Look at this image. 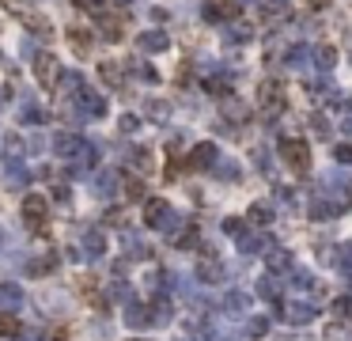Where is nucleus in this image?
<instances>
[{
  "label": "nucleus",
  "instance_id": "nucleus-7",
  "mask_svg": "<svg viewBox=\"0 0 352 341\" xmlns=\"http://www.w3.org/2000/svg\"><path fill=\"white\" fill-rule=\"evenodd\" d=\"M57 254H42V258H31L27 266H19L23 269V277H49V273H57Z\"/></svg>",
  "mask_w": 352,
  "mask_h": 341
},
{
  "label": "nucleus",
  "instance_id": "nucleus-3",
  "mask_svg": "<svg viewBox=\"0 0 352 341\" xmlns=\"http://www.w3.org/2000/svg\"><path fill=\"white\" fill-rule=\"evenodd\" d=\"M31 68H34V80H38L42 88H53V84L61 80V65H57V57L49 53V49H42V53H34Z\"/></svg>",
  "mask_w": 352,
  "mask_h": 341
},
{
  "label": "nucleus",
  "instance_id": "nucleus-18",
  "mask_svg": "<svg viewBox=\"0 0 352 341\" xmlns=\"http://www.w3.org/2000/svg\"><path fill=\"white\" fill-rule=\"evenodd\" d=\"M4 170H8V179H4V182H8L12 190H23L27 182H31V175H27L23 163H4Z\"/></svg>",
  "mask_w": 352,
  "mask_h": 341
},
{
  "label": "nucleus",
  "instance_id": "nucleus-12",
  "mask_svg": "<svg viewBox=\"0 0 352 341\" xmlns=\"http://www.w3.org/2000/svg\"><path fill=\"white\" fill-rule=\"evenodd\" d=\"M103 251H107V236H103V231H83V239H80L83 258H98Z\"/></svg>",
  "mask_w": 352,
  "mask_h": 341
},
{
  "label": "nucleus",
  "instance_id": "nucleus-33",
  "mask_svg": "<svg viewBox=\"0 0 352 341\" xmlns=\"http://www.w3.org/2000/svg\"><path fill=\"white\" fill-rule=\"evenodd\" d=\"M265 333H269V323H265V318H254V323H250V338H265Z\"/></svg>",
  "mask_w": 352,
  "mask_h": 341
},
{
  "label": "nucleus",
  "instance_id": "nucleus-41",
  "mask_svg": "<svg viewBox=\"0 0 352 341\" xmlns=\"http://www.w3.org/2000/svg\"><path fill=\"white\" fill-rule=\"evenodd\" d=\"M334 311H337V315H352V300H341Z\"/></svg>",
  "mask_w": 352,
  "mask_h": 341
},
{
  "label": "nucleus",
  "instance_id": "nucleus-20",
  "mask_svg": "<svg viewBox=\"0 0 352 341\" xmlns=\"http://www.w3.org/2000/svg\"><path fill=\"white\" fill-rule=\"evenodd\" d=\"M129 163L140 170V175H152V152H148V148H133V152H129Z\"/></svg>",
  "mask_w": 352,
  "mask_h": 341
},
{
  "label": "nucleus",
  "instance_id": "nucleus-34",
  "mask_svg": "<svg viewBox=\"0 0 352 341\" xmlns=\"http://www.w3.org/2000/svg\"><path fill=\"white\" fill-rule=\"evenodd\" d=\"M243 307H246V296L243 292H231L228 296V311H243Z\"/></svg>",
  "mask_w": 352,
  "mask_h": 341
},
{
  "label": "nucleus",
  "instance_id": "nucleus-16",
  "mask_svg": "<svg viewBox=\"0 0 352 341\" xmlns=\"http://www.w3.org/2000/svg\"><path fill=\"white\" fill-rule=\"evenodd\" d=\"M91 190H95L98 197H110L118 190V175H114V170H98L95 182H91Z\"/></svg>",
  "mask_w": 352,
  "mask_h": 341
},
{
  "label": "nucleus",
  "instance_id": "nucleus-28",
  "mask_svg": "<svg viewBox=\"0 0 352 341\" xmlns=\"http://www.w3.org/2000/svg\"><path fill=\"white\" fill-rule=\"evenodd\" d=\"M103 38H110V42L122 38V19H103Z\"/></svg>",
  "mask_w": 352,
  "mask_h": 341
},
{
  "label": "nucleus",
  "instance_id": "nucleus-9",
  "mask_svg": "<svg viewBox=\"0 0 352 341\" xmlns=\"http://www.w3.org/2000/svg\"><path fill=\"white\" fill-rule=\"evenodd\" d=\"M167 46H171V38H167L163 31H144V34L137 38V49H140V53H163Z\"/></svg>",
  "mask_w": 352,
  "mask_h": 341
},
{
  "label": "nucleus",
  "instance_id": "nucleus-26",
  "mask_svg": "<svg viewBox=\"0 0 352 341\" xmlns=\"http://www.w3.org/2000/svg\"><path fill=\"white\" fill-rule=\"evenodd\" d=\"M27 31L38 34V38H49V23L42 16H27Z\"/></svg>",
  "mask_w": 352,
  "mask_h": 341
},
{
  "label": "nucleus",
  "instance_id": "nucleus-40",
  "mask_svg": "<svg viewBox=\"0 0 352 341\" xmlns=\"http://www.w3.org/2000/svg\"><path fill=\"white\" fill-rule=\"evenodd\" d=\"M269 266H273V269H284V266H288V254H273Z\"/></svg>",
  "mask_w": 352,
  "mask_h": 341
},
{
  "label": "nucleus",
  "instance_id": "nucleus-2",
  "mask_svg": "<svg viewBox=\"0 0 352 341\" xmlns=\"http://www.w3.org/2000/svg\"><path fill=\"white\" fill-rule=\"evenodd\" d=\"M72 110H76V118H103V114H107V99L83 84V88L72 95Z\"/></svg>",
  "mask_w": 352,
  "mask_h": 341
},
{
  "label": "nucleus",
  "instance_id": "nucleus-29",
  "mask_svg": "<svg viewBox=\"0 0 352 341\" xmlns=\"http://www.w3.org/2000/svg\"><path fill=\"white\" fill-rule=\"evenodd\" d=\"M144 110H148V118H156V122H163V118H167V103H156V99H148Z\"/></svg>",
  "mask_w": 352,
  "mask_h": 341
},
{
  "label": "nucleus",
  "instance_id": "nucleus-4",
  "mask_svg": "<svg viewBox=\"0 0 352 341\" xmlns=\"http://www.w3.org/2000/svg\"><path fill=\"white\" fill-rule=\"evenodd\" d=\"M280 160H284L295 175H307V170H311V148H307L303 140H284V144H280Z\"/></svg>",
  "mask_w": 352,
  "mask_h": 341
},
{
  "label": "nucleus",
  "instance_id": "nucleus-6",
  "mask_svg": "<svg viewBox=\"0 0 352 341\" xmlns=\"http://www.w3.org/2000/svg\"><path fill=\"white\" fill-rule=\"evenodd\" d=\"M258 106H262V110H280V106H284V91H280V84L265 80L262 88H258Z\"/></svg>",
  "mask_w": 352,
  "mask_h": 341
},
{
  "label": "nucleus",
  "instance_id": "nucleus-11",
  "mask_svg": "<svg viewBox=\"0 0 352 341\" xmlns=\"http://www.w3.org/2000/svg\"><path fill=\"white\" fill-rule=\"evenodd\" d=\"M216 155H220V152H216V144H197L193 148V152H189V170H205V167H213V163H216Z\"/></svg>",
  "mask_w": 352,
  "mask_h": 341
},
{
  "label": "nucleus",
  "instance_id": "nucleus-42",
  "mask_svg": "<svg viewBox=\"0 0 352 341\" xmlns=\"http://www.w3.org/2000/svg\"><path fill=\"white\" fill-rule=\"evenodd\" d=\"M224 231H231V236H235V231H243V224H239V220H224Z\"/></svg>",
  "mask_w": 352,
  "mask_h": 341
},
{
  "label": "nucleus",
  "instance_id": "nucleus-32",
  "mask_svg": "<svg viewBox=\"0 0 352 341\" xmlns=\"http://www.w3.org/2000/svg\"><path fill=\"white\" fill-rule=\"evenodd\" d=\"M125 194L133 197V201H140V197H144V182L140 179H133V182H125Z\"/></svg>",
  "mask_w": 352,
  "mask_h": 341
},
{
  "label": "nucleus",
  "instance_id": "nucleus-37",
  "mask_svg": "<svg viewBox=\"0 0 352 341\" xmlns=\"http://www.w3.org/2000/svg\"><path fill=\"white\" fill-rule=\"evenodd\" d=\"M311 315H314V307H292V318H295V323H307Z\"/></svg>",
  "mask_w": 352,
  "mask_h": 341
},
{
  "label": "nucleus",
  "instance_id": "nucleus-8",
  "mask_svg": "<svg viewBox=\"0 0 352 341\" xmlns=\"http://www.w3.org/2000/svg\"><path fill=\"white\" fill-rule=\"evenodd\" d=\"M167 220H171V205L159 201V197H152V201L144 205V224L148 227H163Z\"/></svg>",
  "mask_w": 352,
  "mask_h": 341
},
{
  "label": "nucleus",
  "instance_id": "nucleus-17",
  "mask_svg": "<svg viewBox=\"0 0 352 341\" xmlns=\"http://www.w3.org/2000/svg\"><path fill=\"white\" fill-rule=\"evenodd\" d=\"M0 338H23V323L16 318V311H0Z\"/></svg>",
  "mask_w": 352,
  "mask_h": 341
},
{
  "label": "nucleus",
  "instance_id": "nucleus-38",
  "mask_svg": "<svg viewBox=\"0 0 352 341\" xmlns=\"http://www.w3.org/2000/svg\"><path fill=\"white\" fill-rule=\"evenodd\" d=\"M53 197H57V201L65 205V201H68V197H72V194H68V186H65V182H57V186H53Z\"/></svg>",
  "mask_w": 352,
  "mask_h": 341
},
{
  "label": "nucleus",
  "instance_id": "nucleus-27",
  "mask_svg": "<svg viewBox=\"0 0 352 341\" xmlns=\"http://www.w3.org/2000/svg\"><path fill=\"white\" fill-rule=\"evenodd\" d=\"M129 73H137L140 80H148V84H156V68L144 65V61H129Z\"/></svg>",
  "mask_w": 352,
  "mask_h": 341
},
{
  "label": "nucleus",
  "instance_id": "nucleus-14",
  "mask_svg": "<svg viewBox=\"0 0 352 341\" xmlns=\"http://www.w3.org/2000/svg\"><path fill=\"white\" fill-rule=\"evenodd\" d=\"M46 118H49V114L42 110L34 99H23V103H19V122H23V125H42Z\"/></svg>",
  "mask_w": 352,
  "mask_h": 341
},
{
  "label": "nucleus",
  "instance_id": "nucleus-30",
  "mask_svg": "<svg viewBox=\"0 0 352 341\" xmlns=\"http://www.w3.org/2000/svg\"><path fill=\"white\" fill-rule=\"evenodd\" d=\"M250 220H258V224H269V220H273V209H269V205H254V209H250Z\"/></svg>",
  "mask_w": 352,
  "mask_h": 341
},
{
  "label": "nucleus",
  "instance_id": "nucleus-36",
  "mask_svg": "<svg viewBox=\"0 0 352 341\" xmlns=\"http://www.w3.org/2000/svg\"><path fill=\"white\" fill-rule=\"evenodd\" d=\"M76 8H83V12H103V0H76Z\"/></svg>",
  "mask_w": 352,
  "mask_h": 341
},
{
  "label": "nucleus",
  "instance_id": "nucleus-23",
  "mask_svg": "<svg viewBox=\"0 0 352 341\" xmlns=\"http://www.w3.org/2000/svg\"><path fill=\"white\" fill-rule=\"evenodd\" d=\"M314 65H319V68H334L337 65V49L334 46H319V49H314Z\"/></svg>",
  "mask_w": 352,
  "mask_h": 341
},
{
  "label": "nucleus",
  "instance_id": "nucleus-21",
  "mask_svg": "<svg viewBox=\"0 0 352 341\" xmlns=\"http://www.w3.org/2000/svg\"><path fill=\"white\" fill-rule=\"evenodd\" d=\"M197 277H201L205 284H216V281L224 277V266H220V262H201V269H197Z\"/></svg>",
  "mask_w": 352,
  "mask_h": 341
},
{
  "label": "nucleus",
  "instance_id": "nucleus-39",
  "mask_svg": "<svg viewBox=\"0 0 352 341\" xmlns=\"http://www.w3.org/2000/svg\"><path fill=\"white\" fill-rule=\"evenodd\" d=\"M137 125H140V122L133 118V114H125V118H122V129H125V133H137Z\"/></svg>",
  "mask_w": 352,
  "mask_h": 341
},
{
  "label": "nucleus",
  "instance_id": "nucleus-31",
  "mask_svg": "<svg viewBox=\"0 0 352 341\" xmlns=\"http://www.w3.org/2000/svg\"><path fill=\"white\" fill-rule=\"evenodd\" d=\"M311 129L319 133V137H329V122L322 118V114H311Z\"/></svg>",
  "mask_w": 352,
  "mask_h": 341
},
{
  "label": "nucleus",
  "instance_id": "nucleus-19",
  "mask_svg": "<svg viewBox=\"0 0 352 341\" xmlns=\"http://www.w3.org/2000/svg\"><path fill=\"white\" fill-rule=\"evenodd\" d=\"M68 46H72L76 49V53H87V49H91V34L87 31H83V27H72V31H68Z\"/></svg>",
  "mask_w": 352,
  "mask_h": 341
},
{
  "label": "nucleus",
  "instance_id": "nucleus-5",
  "mask_svg": "<svg viewBox=\"0 0 352 341\" xmlns=\"http://www.w3.org/2000/svg\"><path fill=\"white\" fill-rule=\"evenodd\" d=\"M49 144H53V155H65V160H76V155L83 152V144H87V140H83V137H76V133H53V140H49Z\"/></svg>",
  "mask_w": 352,
  "mask_h": 341
},
{
  "label": "nucleus",
  "instance_id": "nucleus-13",
  "mask_svg": "<svg viewBox=\"0 0 352 341\" xmlns=\"http://www.w3.org/2000/svg\"><path fill=\"white\" fill-rule=\"evenodd\" d=\"M23 137L19 133H8L4 137V144H0V155H4V163H23Z\"/></svg>",
  "mask_w": 352,
  "mask_h": 341
},
{
  "label": "nucleus",
  "instance_id": "nucleus-25",
  "mask_svg": "<svg viewBox=\"0 0 352 341\" xmlns=\"http://www.w3.org/2000/svg\"><path fill=\"white\" fill-rule=\"evenodd\" d=\"M80 88H83V76H80V73H61V91H68V95H76Z\"/></svg>",
  "mask_w": 352,
  "mask_h": 341
},
{
  "label": "nucleus",
  "instance_id": "nucleus-35",
  "mask_svg": "<svg viewBox=\"0 0 352 341\" xmlns=\"http://www.w3.org/2000/svg\"><path fill=\"white\" fill-rule=\"evenodd\" d=\"M334 160H337V163H352V148H349V144H337V148H334Z\"/></svg>",
  "mask_w": 352,
  "mask_h": 341
},
{
  "label": "nucleus",
  "instance_id": "nucleus-22",
  "mask_svg": "<svg viewBox=\"0 0 352 341\" xmlns=\"http://www.w3.org/2000/svg\"><path fill=\"white\" fill-rule=\"evenodd\" d=\"M98 76H103L110 88H122V68H118L114 61H103V65H98Z\"/></svg>",
  "mask_w": 352,
  "mask_h": 341
},
{
  "label": "nucleus",
  "instance_id": "nucleus-10",
  "mask_svg": "<svg viewBox=\"0 0 352 341\" xmlns=\"http://www.w3.org/2000/svg\"><path fill=\"white\" fill-rule=\"evenodd\" d=\"M23 307V288L12 281H0V311H19Z\"/></svg>",
  "mask_w": 352,
  "mask_h": 341
},
{
  "label": "nucleus",
  "instance_id": "nucleus-24",
  "mask_svg": "<svg viewBox=\"0 0 352 341\" xmlns=\"http://www.w3.org/2000/svg\"><path fill=\"white\" fill-rule=\"evenodd\" d=\"M262 19H265V23H277V19H288V8L273 0V4H265V8H262Z\"/></svg>",
  "mask_w": 352,
  "mask_h": 341
},
{
  "label": "nucleus",
  "instance_id": "nucleus-15",
  "mask_svg": "<svg viewBox=\"0 0 352 341\" xmlns=\"http://www.w3.org/2000/svg\"><path fill=\"white\" fill-rule=\"evenodd\" d=\"M125 318H129V326H152V318H156V307H144V303H129Z\"/></svg>",
  "mask_w": 352,
  "mask_h": 341
},
{
  "label": "nucleus",
  "instance_id": "nucleus-1",
  "mask_svg": "<svg viewBox=\"0 0 352 341\" xmlns=\"http://www.w3.org/2000/svg\"><path fill=\"white\" fill-rule=\"evenodd\" d=\"M19 220H23L31 231H46V220H49V201L38 194H23V205H19Z\"/></svg>",
  "mask_w": 352,
  "mask_h": 341
}]
</instances>
